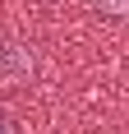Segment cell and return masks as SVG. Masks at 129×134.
Instances as JSON below:
<instances>
[{
    "instance_id": "obj_1",
    "label": "cell",
    "mask_w": 129,
    "mask_h": 134,
    "mask_svg": "<svg viewBox=\"0 0 129 134\" xmlns=\"http://www.w3.org/2000/svg\"><path fill=\"white\" fill-rule=\"evenodd\" d=\"M28 69H32L28 51H19V46H5V42H0V74H28Z\"/></svg>"
},
{
    "instance_id": "obj_2",
    "label": "cell",
    "mask_w": 129,
    "mask_h": 134,
    "mask_svg": "<svg viewBox=\"0 0 129 134\" xmlns=\"http://www.w3.org/2000/svg\"><path fill=\"white\" fill-rule=\"evenodd\" d=\"M0 134H19V120H14L9 111H0Z\"/></svg>"
},
{
    "instance_id": "obj_3",
    "label": "cell",
    "mask_w": 129,
    "mask_h": 134,
    "mask_svg": "<svg viewBox=\"0 0 129 134\" xmlns=\"http://www.w3.org/2000/svg\"><path fill=\"white\" fill-rule=\"evenodd\" d=\"M106 5H115V9H125V5H129V0H106Z\"/></svg>"
}]
</instances>
